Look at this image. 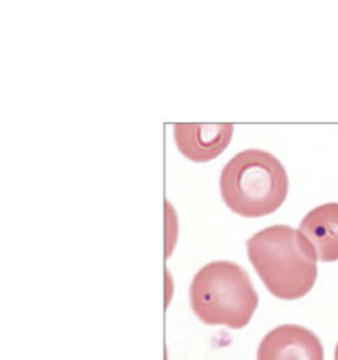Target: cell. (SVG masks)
<instances>
[{"instance_id": "52a82bcc", "label": "cell", "mask_w": 338, "mask_h": 360, "mask_svg": "<svg viewBox=\"0 0 338 360\" xmlns=\"http://www.w3.org/2000/svg\"><path fill=\"white\" fill-rule=\"evenodd\" d=\"M334 360H338V343L335 345V350H334Z\"/></svg>"}, {"instance_id": "5b68a950", "label": "cell", "mask_w": 338, "mask_h": 360, "mask_svg": "<svg viewBox=\"0 0 338 360\" xmlns=\"http://www.w3.org/2000/svg\"><path fill=\"white\" fill-rule=\"evenodd\" d=\"M231 124H174L173 136L178 150L189 160L209 162L230 143Z\"/></svg>"}, {"instance_id": "7a4b0ae2", "label": "cell", "mask_w": 338, "mask_h": 360, "mask_svg": "<svg viewBox=\"0 0 338 360\" xmlns=\"http://www.w3.org/2000/svg\"><path fill=\"white\" fill-rule=\"evenodd\" d=\"M220 194L236 214L258 218L276 211L289 190L288 173L280 160L262 149H245L222 169Z\"/></svg>"}, {"instance_id": "3957f363", "label": "cell", "mask_w": 338, "mask_h": 360, "mask_svg": "<svg viewBox=\"0 0 338 360\" xmlns=\"http://www.w3.org/2000/svg\"><path fill=\"white\" fill-rule=\"evenodd\" d=\"M194 314L206 325L241 329L251 321L258 294L248 273L234 262L216 260L205 264L189 285Z\"/></svg>"}, {"instance_id": "277c9868", "label": "cell", "mask_w": 338, "mask_h": 360, "mask_svg": "<svg viewBox=\"0 0 338 360\" xmlns=\"http://www.w3.org/2000/svg\"><path fill=\"white\" fill-rule=\"evenodd\" d=\"M257 360H324V347L310 329L285 323L262 338L257 349Z\"/></svg>"}, {"instance_id": "6da1fadb", "label": "cell", "mask_w": 338, "mask_h": 360, "mask_svg": "<svg viewBox=\"0 0 338 360\" xmlns=\"http://www.w3.org/2000/svg\"><path fill=\"white\" fill-rule=\"evenodd\" d=\"M247 255L266 290L280 300H297L314 287L317 257L310 242L289 225H272L247 240Z\"/></svg>"}, {"instance_id": "8992f818", "label": "cell", "mask_w": 338, "mask_h": 360, "mask_svg": "<svg viewBox=\"0 0 338 360\" xmlns=\"http://www.w3.org/2000/svg\"><path fill=\"white\" fill-rule=\"evenodd\" d=\"M317 260H338V202H325L310 210L299 224Z\"/></svg>"}]
</instances>
